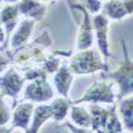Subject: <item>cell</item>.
Listing matches in <instances>:
<instances>
[{"label":"cell","instance_id":"cell-1","mask_svg":"<svg viewBox=\"0 0 133 133\" xmlns=\"http://www.w3.org/2000/svg\"><path fill=\"white\" fill-rule=\"evenodd\" d=\"M124 49V61L121 65L115 71L103 75L105 78L113 80L118 85V95L116 96L117 100H120L130 94H133V60L129 58L126 44L123 41L121 43Z\"/></svg>","mask_w":133,"mask_h":133},{"label":"cell","instance_id":"cell-2","mask_svg":"<svg viewBox=\"0 0 133 133\" xmlns=\"http://www.w3.org/2000/svg\"><path fill=\"white\" fill-rule=\"evenodd\" d=\"M69 70L77 75H88L99 70L108 71V65L104 64L97 51L95 50H81L69 63Z\"/></svg>","mask_w":133,"mask_h":133},{"label":"cell","instance_id":"cell-3","mask_svg":"<svg viewBox=\"0 0 133 133\" xmlns=\"http://www.w3.org/2000/svg\"><path fill=\"white\" fill-rule=\"evenodd\" d=\"M116 95L113 92V88L111 84H108L105 82H95L93 83L90 87L87 88V91L84 93V95L78 99V100L70 101L71 104H78L81 102H92V103H115Z\"/></svg>","mask_w":133,"mask_h":133},{"label":"cell","instance_id":"cell-4","mask_svg":"<svg viewBox=\"0 0 133 133\" xmlns=\"http://www.w3.org/2000/svg\"><path fill=\"white\" fill-rule=\"evenodd\" d=\"M25 97L35 102H45L53 97V91L47 82L46 76L34 80L25 91Z\"/></svg>","mask_w":133,"mask_h":133},{"label":"cell","instance_id":"cell-5","mask_svg":"<svg viewBox=\"0 0 133 133\" xmlns=\"http://www.w3.org/2000/svg\"><path fill=\"white\" fill-rule=\"evenodd\" d=\"M93 27L96 32L97 43L100 52L103 54L105 59L111 57L110 52V45H109V38H108V32H109V19L105 15L99 14L94 17V24Z\"/></svg>","mask_w":133,"mask_h":133},{"label":"cell","instance_id":"cell-6","mask_svg":"<svg viewBox=\"0 0 133 133\" xmlns=\"http://www.w3.org/2000/svg\"><path fill=\"white\" fill-rule=\"evenodd\" d=\"M76 8H79V10L83 11L84 13V19L83 24L78 32V36H77V43L76 47L79 51L86 50L93 45V25L91 23V18L88 14L85 12V9L79 4H77Z\"/></svg>","mask_w":133,"mask_h":133},{"label":"cell","instance_id":"cell-7","mask_svg":"<svg viewBox=\"0 0 133 133\" xmlns=\"http://www.w3.org/2000/svg\"><path fill=\"white\" fill-rule=\"evenodd\" d=\"M33 112H34V107L32 103L20 104L14 112L12 128H21L26 130L27 133V131L29 130V123L31 120V117L33 116Z\"/></svg>","mask_w":133,"mask_h":133},{"label":"cell","instance_id":"cell-8","mask_svg":"<svg viewBox=\"0 0 133 133\" xmlns=\"http://www.w3.org/2000/svg\"><path fill=\"white\" fill-rule=\"evenodd\" d=\"M53 108L51 104L48 105H38L33 112V123L27 133H38L41 127L46 123L49 118H53Z\"/></svg>","mask_w":133,"mask_h":133},{"label":"cell","instance_id":"cell-9","mask_svg":"<svg viewBox=\"0 0 133 133\" xmlns=\"http://www.w3.org/2000/svg\"><path fill=\"white\" fill-rule=\"evenodd\" d=\"M91 114V129L96 133H103L109 116V110L96 103L90 107Z\"/></svg>","mask_w":133,"mask_h":133},{"label":"cell","instance_id":"cell-10","mask_svg":"<svg viewBox=\"0 0 133 133\" xmlns=\"http://www.w3.org/2000/svg\"><path fill=\"white\" fill-rule=\"evenodd\" d=\"M119 116L124 129L133 133V96L118 100Z\"/></svg>","mask_w":133,"mask_h":133},{"label":"cell","instance_id":"cell-11","mask_svg":"<svg viewBox=\"0 0 133 133\" xmlns=\"http://www.w3.org/2000/svg\"><path fill=\"white\" fill-rule=\"evenodd\" d=\"M72 72L66 66L59 68L54 76V84L58 92L64 97H68V92L72 82Z\"/></svg>","mask_w":133,"mask_h":133},{"label":"cell","instance_id":"cell-12","mask_svg":"<svg viewBox=\"0 0 133 133\" xmlns=\"http://www.w3.org/2000/svg\"><path fill=\"white\" fill-rule=\"evenodd\" d=\"M103 8L105 15L113 20L124 19L129 15L124 0H110L103 5Z\"/></svg>","mask_w":133,"mask_h":133},{"label":"cell","instance_id":"cell-13","mask_svg":"<svg viewBox=\"0 0 133 133\" xmlns=\"http://www.w3.org/2000/svg\"><path fill=\"white\" fill-rule=\"evenodd\" d=\"M23 82L24 80L19 78V76L14 71V69H11L3 79L0 80L3 91L11 96H15L20 91L21 86H23Z\"/></svg>","mask_w":133,"mask_h":133},{"label":"cell","instance_id":"cell-14","mask_svg":"<svg viewBox=\"0 0 133 133\" xmlns=\"http://www.w3.org/2000/svg\"><path fill=\"white\" fill-rule=\"evenodd\" d=\"M70 117L74 123L81 128H91V114L85 111L83 108L71 105L70 108Z\"/></svg>","mask_w":133,"mask_h":133},{"label":"cell","instance_id":"cell-15","mask_svg":"<svg viewBox=\"0 0 133 133\" xmlns=\"http://www.w3.org/2000/svg\"><path fill=\"white\" fill-rule=\"evenodd\" d=\"M121 131H124V127L117 115L116 104L113 103L112 108L109 109V116L103 133H119Z\"/></svg>","mask_w":133,"mask_h":133},{"label":"cell","instance_id":"cell-16","mask_svg":"<svg viewBox=\"0 0 133 133\" xmlns=\"http://www.w3.org/2000/svg\"><path fill=\"white\" fill-rule=\"evenodd\" d=\"M53 108V120L55 121H61L63 120L66 115L68 113V109L71 105V102L66 99H55V100L51 103Z\"/></svg>","mask_w":133,"mask_h":133},{"label":"cell","instance_id":"cell-17","mask_svg":"<svg viewBox=\"0 0 133 133\" xmlns=\"http://www.w3.org/2000/svg\"><path fill=\"white\" fill-rule=\"evenodd\" d=\"M32 29H33V21H24L23 25H21V28L16 33V35L14 36V38L12 41L13 46L17 47V46L21 45V44L26 43L31 35Z\"/></svg>","mask_w":133,"mask_h":133},{"label":"cell","instance_id":"cell-18","mask_svg":"<svg viewBox=\"0 0 133 133\" xmlns=\"http://www.w3.org/2000/svg\"><path fill=\"white\" fill-rule=\"evenodd\" d=\"M9 118H10V112L1 101V98H0V127L3 126L9 120Z\"/></svg>","mask_w":133,"mask_h":133},{"label":"cell","instance_id":"cell-19","mask_svg":"<svg viewBox=\"0 0 133 133\" xmlns=\"http://www.w3.org/2000/svg\"><path fill=\"white\" fill-rule=\"evenodd\" d=\"M63 126L67 127L72 133H94V131L87 129V128H78V127H75L72 126L70 123H64Z\"/></svg>","mask_w":133,"mask_h":133},{"label":"cell","instance_id":"cell-20","mask_svg":"<svg viewBox=\"0 0 133 133\" xmlns=\"http://www.w3.org/2000/svg\"><path fill=\"white\" fill-rule=\"evenodd\" d=\"M13 131V128L6 129V128H0V133H11Z\"/></svg>","mask_w":133,"mask_h":133},{"label":"cell","instance_id":"cell-21","mask_svg":"<svg viewBox=\"0 0 133 133\" xmlns=\"http://www.w3.org/2000/svg\"><path fill=\"white\" fill-rule=\"evenodd\" d=\"M119 133H128V132H124V131H121V132H119Z\"/></svg>","mask_w":133,"mask_h":133},{"label":"cell","instance_id":"cell-22","mask_svg":"<svg viewBox=\"0 0 133 133\" xmlns=\"http://www.w3.org/2000/svg\"><path fill=\"white\" fill-rule=\"evenodd\" d=\"M57 133H59V132H57Z\"/></svg>","mask_w":133,"mask_h":133}]
</instances>
